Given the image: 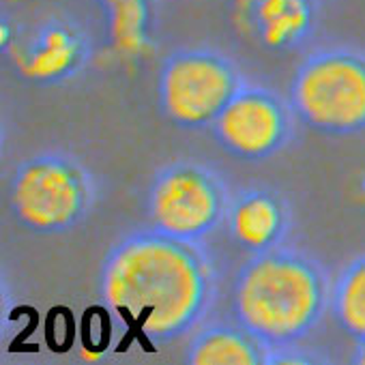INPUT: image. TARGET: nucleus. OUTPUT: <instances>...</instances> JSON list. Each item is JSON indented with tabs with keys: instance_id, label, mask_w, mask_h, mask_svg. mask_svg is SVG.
I'll return each mask as SVG.
<instances>
[{
	"instance_id": "nucleus-1",
	"label": "nucleus",
	"mask_w": 365,
	"mask_h": 365,
	"mask_svg": "<svg viewBox=\"0 0 365 365\" xmlns=\"http://www.w3.org/2000/svg\"><path fill=\"white\" fill-rule=\"evenodd\" d=\"M97 290L129 335L163 346L205 324L217 297V273L200 243L148 228L125 235L108 250Z\"/></svg>"
},
{
	"instance_id": "nucleus-2",
	"label": "nucleus",
	"mask_w": 365,
	"mask_h": 365,
	"mask_svg": "<svg viewBox=\"0 0 365 365\" xmlns=\"http://www.w3.org/2000/svg\"><path fill=\"white\" fill-rule=\"evenodd\" d=\"M331 309V284L307 254L286 247L252 254L235 275L232 314L267 350L299 346Z\"/></svg>"
},
{
	"instance_id": "nucleus-3",
	"label": "nucleus",
	"mask_w": 365,
	"mask_h": 365,
	"mask_svg": "<svg viewBox=\"0 0 365 365\" xmlns=\"http://www.w3.org/2000/svg\"><path fill=\"white\" fill-rule=\"evenodd\" d=\"M97 187L86 165L69 153L46 150L24 159L9 180V211L33 235H65L80 226Z\"/></svg>"
},
{
	"instance_id": "nucleus-4",
	"label": "nucleus",
	"mask_w": 365,
	"mask_h": 365,
	"mask_svg": "<svg viewBox=\"0 0 365 365\" xmlns=\"http://www.w3.org/2000/svg\"><path fill=\"white\" fill-rule=\"evenodd\" d=\"M288 101L297 118L318 133L365 131V54L352 48L309 54L290 80Z\"/></svg>"
},
{
	"instance_id": "nucleus-5",
	"label": "nucleus",
	"mask_w": 365,
	"mask_h": 365,
	"mask_svg": "<svg viewBox=\"0 0 365 365\" xmlns=\"http://www.w3.org/2000/svg\"><path fill=\"white\" fill-rule=\"evenodd\" d=\"M230 200L228 185L213 168L194 159H176L153 174L146 215L157 232L202 243L226 224Z\"/></svg>"
},
{
	"instance_id": "nucleus-6",
	"label": "nucleus",
	"mask_w": 365,
	"mask_h": 365,
	"mask_svg": "<svg viewBox=\"0 0 365 365\" xmlns=\"http://www.w3.org/2000/svg\"><path fill=\"white\" fill-rule=\"evenodd\" d=\"M245 84L237 63L211 48H180L168 54L157 78L163 116L180 129H209Z\"/></svg>"
},
{
	"instance_id": "nucleus-7",
	"label": "nucleus",
	"mask_w": 365,
	"mask_h": 365,
	"mask_svg": "<svg viewBox=\"0 0 365 365\" xmlns=\"http://www.w3.org/2000/svg\"><path fill=\"white\" fill-rule=\"evenodd\" d=\"M290 101L271 88L243 84L209 127L217 146L241 161H267L294 135Z\"/></svg>"
},
{
	"instance_id": "nucleus-8",
	"label": "nucleus",
	"mask_w": 365,
	"mask_h": 365,
	"mask_svg": "<svg viewBox=\"0 0 365 365\" xmlns=\"http://www.w3.org/2000/svg\"><path fill=\"white\" fill-rule=\"evenodd\" d=\"M88 58L91 43L82 29L67 20H52L20 50L18 69L37 84H61L80 73Z\"/></svg>"
},
{
	"instance_id": "nucleus-9",
	"label": "nucleus",
	"mask_w": 365,
	"mask_h": 365,
	"mask_svg": "<svg viewBox=\"0 0 365 365\" xmlns=\"http://www.w3.org/2000/svg\"><path fill=\"white\" fill-rule=\"evenodd\" d=\"M292 224L288 200L271 187H247L232 196L226 228L235 243L260 254L282 247Z\"/></svg>"
},
{
	"instance_id": "nucleus-10",
	"label": "nucleus",
	"mask_w": 365,
	"mask_h": 365,
	"mask_svg": "<svg viewBox=\"0 0 365 365\" xmlns=\"http://www.w3.org/2000/svg\"><path fill=\"white\" fill-rule=\"evenodd\" d=\"M312 0H252L250 24L256 39L275 52L301 46L314 29Z\"/></svg>"
},
{
	"instance_id": "nucleus-11",
	"label": "nucleus",
	"mask_w": 365,
	"mask_h": 365,
	"mask_svg": "<svg viewBox=\"0 0 365 365\" xmlns=\"http://www.w3.org/2000/svg\"><path fill=\"white\" fill-rule=\"evenodd\" d=\"M267 348L239 322L202 324L192 333L185 361L192 365H262Z\"/></svg>"
},
{
	"instance_id": "nucleus-12",
	"label": "nucleus",
	"mask_w": 365,
	"mask_h": 365,
	"mask_svg": "<svg viewBox=\"0 0 365 365\" xmlns=\"http://www.w3.org/2000/svg\"><path fill=\"white\" fill-rule=\"evenodd\" d=\"M331 314L354 341H365V256L348 262L331 284Z\"/></svg>"
},
{
	"instance_id": "nucleus-13",
	"label": "nucleus",
	"mask_w": 365,
	"mask_h": 365,
	"mask_svg": "<svg viewBox=\"0 0 365 365\" xmlns=\"http://www.w3.org/2000/svg\"><path fill=\"white\" fill-rule=\"evenodd\" d=\"M108 20V31L114 46L123 54H140L148 31L146 0H97Z\"/></svg>"
},
{
	"instance_id": "nucleus-14",
	"label": "nucleus",
	"mask_w": 365,
	"mask_h": 365,
	"mask_svg": "<svg viewBox=\"0 0 365 365\" xmlns=\"http://www.w3.org/2000/svg\"><path fill=\"white\" fill-rule=\"evenodd\" d=\"M352 363L365 365V341H356V348H354V354H352Z\"/></svg>"
},
{
	"instance_id": "nucleus-15",
	"label": "nucleus",
	"mask_w": 365,
	"mask_h": 365,
	"mask_svg": "<svg viewBox=\"0 0 365 365\" xmlns=\"http://www.w3.org/2000/svg\"><path fill=\"white\" fill-rule=\"evenodd\" d=\"M312 3H316V5H318V3H320V0H312Z\"/></svg>"
}]
</instances>
